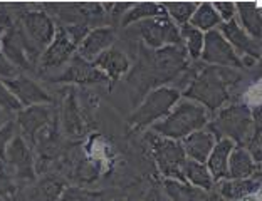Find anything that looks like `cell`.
Segmentation results:
<instances>
[{
    "label": "cell",
    "mask_w": 262,
    "mask_h": 201,
    "mask_svg": "<svg viewBox=\"0 0 262 201\" xmlns=\"http://www.w3.org/2000/svg\"><path fill=\"white\" fill-rule=\"evenodd\" d=\"M187 66L188 54L183 45H168L158 51L141 45L140 64L129 76V82L138 94H145L150 89L153 91V87L178 78Z\"/></svg>",
    "instance_id": "obj_1"
},
{
    "label": "cell",
    "mask_w": 262,
    "mask_h": 201,
    "mask_svg": "<svg viewBox=\"0 0 262 201\" xmlns=\"http://www.w3.org/2000/svg\"><path fill=\"white\" fill-rule=\"evenodd\" d=\"M237 79L239 72H235V69L208 66L188 82L183 97L202 104L210 112L217 111L229 103L230 84H235Z\"/></svg>",
    "instance_id": "obj_2"
},
{
    "label": "cell",
    "mask_w": 262,
    "mask_h": 201,
    "mask_svg": "<svg viewBox=\"0 0 262 201\" xmlns=\"http://www.w3.org/2000/svg\"><path fill=\"white\" fill-rule=\"evenodd\" d=\"M212 119L210 111L202 104L190 99H180L177 106L166 117L150 128L153 133H157L163 138L183 141L190 134L202 131L208 126Z\"/></svg>",
    "instance_id": "obj_3"
},
{
    "label": "cell",
    "mask_w": 262,
    "mask_h": 201,
    "mask_svg": "<svg viewBox=\"0 0 262 201\" xmlns=\"http://www.w3.org/2000/svg\"><path fill=\"white\" fill-rule=\"evenodd\" d=\"M180 99L182 92L177 87L162 86L150 91L128 117L131 131H143V129L151 128L153 124L162 121L163 117L170 114Z\"/></svg>",
    "instance_id": "obj_4"
},
{
    "label": "cell",
    "mask_w": 262,
    "mask_h": 201,
    "mask_svg": "<svg viewBox=\"0 0 262 201\" xmlns=\"http://www.w3.org/2000/svg\"><path fill=\"white\" fill-rule=\"evenodd\" d=\"M252 128V111L247 104H235L220 109L207 126V129L215 136L217 141L230 139L234 141V144H241L239 147H242V144L249 141Z\"/></svg>",
    "instance_id": "obj_5"
},
{
    "label": "cell",
    "mask_w": 262,
    "mask_h": 201,
    "mask_svg": "<svg viewBox=\"0 0 262 201\" xmlns=\"http://www.w3.org/2000/svg\"><path fill=\"white\" fill-rule=\"evenodd\" d=\"M0 49L7 61L17 70L24 72H37L42 51L35 45L29 35L24 32L20 23H14L12 27L5 29L0 40Z\"/></svg>",
    "instance_id": "obj_6"
},
{
    "label": "cell",
    "mask_w": 262,
    "mask_h": 201,
    "mask_svg": "<svg viewBox=\"0 0 262 201\" xmlns=\"http://www.w3.org/2000/svg\"><path fill=\"white\" fill-rule=\"evenodd\" d=\"M150 151L153 155L155 163H157L158 171L165 176V180L173 181H185V164H187V155L183 149L182 141H173L168 138H163L157 133H146L145 136Z\"/></svg>",
    "instance_id": "obj_7"
},
{
    "label": "cell",
    "mask_w": 262,
    "mask_h": 201,
    "mask_svg": "<svg viewBox=\"0 0 262 201\" xmlns=\"http://www.w3.org/2000/svg\"><path fill=\"white\" fill-rule=\"evenodd\" d=\"M131 27L140 32L143 45L151 51L163 49V47L168 45H183L180 27L168 15L158 17V19L143 20Z\"/></svg>",
    "instance_id": "obj_8"
},
{
    "label": "cell",
    "mask_w": 262,
    "mask_h": 201,
    "mask_svg": "<svg viewBox=\"0 0 262 201\" xmlns=\"http://www.w3.org/2000/svg\"><path fill=\"white\" fill-rule=\"evenodd\" d=\"M4 163L7 164L9 169L12 171L15 181L20 183L22 186L32 185V183H35V180H37L34 149L19 133L12 139L7 151H5Z\"/></svg>",
    "instance_id": "obj_9"
},
{
    "label": "cell",
    "mask_w": 262,
    "mask_h": 201,
    "mask_svg": "<svg viewBox=\"0 0 262 201\" xmlns=\"http://www.w3.org/2000/svg\"><path fill=\"white\" fill-rule=\"evenodd\" d=\"M46 81L54 82V84H69V86H96V84H106L110 81L108 78L94 66L93 62H88L79 54H76L69 61L61 72H56L46 78Z\"/></svg>",
    "instance_id": "obj_10"
},
{
    "label": "cell",
    "mask_w": 262,
    "mask_h": 201,
    "mask_svg": "<svg viewBox=\"0 0 262 201\" xmlns=\"http://www.w3.org/2000/svg\"><path fill=\"white\" fill-rule=\"evenodd\" d=\"M76 54H77V45L71 40L69 34L64 31V27L59 26L52 42L47 45V49L40 56L37 74L42 76L46 72H51V70L66 67Z\"/></svg>",
    "instance_id": "obj_11"
},
{
    "label": "cell",
    "mask_w": 262,
    "mask_h": 201,
    "mask_svg": "<svg viewBox=\"0 0 262 201\" xmlns=\"http://www.w3.org/2000/svg\"><path fill=\"white\" fill-rule=\"evenodd\" d=\"M57 112L52 108L51 104H39V106H31V108H24L15 114V124H17V131L32 146L37 134L42 131L44 128H47L49 124L56 119Z\"/></svg>",
    "instance_id": "obj_12"
},
{
    "label": "cell",
    "mask_w": 262,
    "mask_h": 201,
    "mask_svg": "<svg viewBox=\"0 0 262 201\" xmlns=\"http://www.w3.org/2000/svg\"><path fill=\"white\" fill-rule=\"evenodd\" d=\"M202 61L208 66L215 67H227V69H244L242 59L237 56V52L232 49L220 31H210L205 34L204 52H202Z\"/></svg>",
    "instance_id": "obj_13"
},
{
    "label": "cell",
    "mask_w": 262,
    "mask_h": 201,
    "mask_svg": "<svg viewBox=\"0 0 262 201\" xmlns=\"http://www.w3.org/2000/svg\"><path fill=\"white\" fill-rule=\"evenodd\" d=\"M219 31L227 39V42L237 52V56L242 59L244 67H254L257 61H260V44L244 32L237 19L232 22H224L219 27Z\"/></svg>",
    "instance_id": "obj_14"
},
{
    "label": "cell",
    "mask_w": 262,
    "mask_h": 201,
    "mask_svg": "<svg viewBox=\"0 0 262 201\" xmlns=\"http://www.w3.org/2000/svg\"><path fill=\"white\" fill-rule=\"evenodd\" d=\"M19 23L29 39L42 52L52 42L57 31L54 20L42 10H22L19 14Z\"/></svg>",
    "instance_id": "obj_15"
},
{
    "label": "cell",
    "mask_w": 262,
    "mask_h": 201,
    "mask_svg": "<svg viewBox=\"0 0 262 201\" xmlns=\"http://www.w3.org/2000/svg\"><path fill=\"white\" fill-rule=\"evenodd\" d=\"M4 84L7 86V89L14 94L15 99L20 103L22 109L31 108V106L52 103V97L47 94V91H44L37 82L26 74H19V76H15V78L4 79Z\"/></svg>",
    "instance_id": "obj_16"
},
{
    "label": "cell",
    "mask_w": 262,
    "mask_h": 201,
    "mask_svg": "<svg viewBox=\"0 0 262 201\" xmlns=\"http://www.w3.org/2000/svg\"><path fill=\"white\" fill-rule=\"evenodd\" d=\"M59 126L62 128L64 134L68 138H82L86 134L84 117H82V109L77 103L76 92L68 91L62 99L61 109H59Z\"/></svg>",
    "instance_id": "obj_17"
},
{
    "label": "cell",
    "mask_w": 262,
    "mask_h": 201,
    "mask_svg": "<svg viewBox=\"0 0 262 201\" xmlns=\"http://www.w3.org/2000/svg\"><path fill=\"white\" fill-rule=\"evenodd\" d=\"M66 191L62 180L51 174L40 176L35 183L22 186L19 191V201H59Z\"/></svg>",
    "instance_id": "obj_18"
},
{
    "label": "cell",
    "mask_w": 262,
    "mask_h": 201,
    "mask_svg": "<svg viewBox=\"0 0 262 201\" xmlns=\"http://www.w3.org/2000/svg\"><path fill=\"white\" fill-rule=\"evenodd\" d=\"M116 42V31L113 27H96L89 32L77 47V54L88 62H93L104 51L111 49Z\"/></svg>",
    "instance_id": "obj_19"
},
{
    "label": "cell",
    "mask_w": 262,
    "mask_h": 201,
    "mask_svg": "<svg viewBox=\"0 0 262 201\" xmlns=\"http://www.w3.org/2000/svg\"><path fill=\"white\" fill-rule=\"evenodd\" d=\"M93 64L108 78L110 86L115 84L116 81H120L124 74H128V70L131 67L129 57L121 49H116V47H111V49L104 51L103 54L94 59Z\"/></svg>",
    "instance_id": "obj_20"
},
{
    "label": "cell",
    "mask_w": 262,
    "mask_h": 201,
    "mask_svg": "<svg viewBox=\"0 0 262 201\" xmlns=\"http://www.w3.org/2000/svg\"><path fill=\"white\" fill-rule=\"evenodd\" d=\"M163 190L170 201H222L219 193L200 190L190 183L165 180Z\"/></svg>",
    "instance_id": "obj_21"
},
{
    "label": "cell",
    "mask_w": 262,
    "mask_h": 201,
    "mask_svg": "<svg viewBox=\"0 0 262 201\" xmlns=\"http://www.w3.org/2000/svg\"><path fill=\"white\" fill-rule=\"evenodd\" d=\"M182 144H183V149H185V155L188 159L207 164L213 147L217 144V139L208 129H202V131L190 134L188 138L182 141Z\"/></svg>",
    "instance_id": "obj_22"
},
{
    "label": "cell",
    "mask_w": 262,
    "mask_h": 201,
    "mask_svg": "<svg viewBox=\"0 0 262 201\" xmlns=\"http://www.w3.org/2000/svg\"><path fill=\"white\" fill-rule=\"evenodd\" d=\"M237 22L249 37L254 40L262 39V4L237 2Z\"/></svg>",
    "instance_id": "obj_23"
},
{
    "label": "cell",
    "mask_w": 262,
    "mask_h": 201,
    "mask_svg": "<svg viewBox=\"0 0 262 201\" xmlns=\"http://www.w3.org/2000/svg\"><path fill=\"white\" fill-rule=\"evenodd\" d=\"M234 149H235L234 141H230V139L217 141V144L213 147L212 155L207 161V168L212 173L215 183L229 180V159Z\"/></svg>",
    "instance_id": "obj_24"
},
{
    "label": "cell",
    "mask_w": 262,
    "mask_h": 201,
    "mask_svg": "<svg viewBox=\"0 0 262 201\" xmlns=\"http://www.w3.org/2000/svg\"><path fill=\"white\" fill-rule=\"evenodd\" d=\"M260 190V183L254 180H224L219 183L220 198L227 201H242Z\"/></svg>",
    "instance_id": "obj_25"
},
{
    "label": "cell",
    "mask_w": 262,
    "mask_h": 201,
    "mask_svg": "<svg viewBox=\"0 0 262 201\" xmlns=\"http://www.w3.org/2000/svg\"><path fill=\"white\" fill-rule=\"evenodd\" d=\"M257 171L251 153L244 147H235L229 159V180H249Z\"/></svg>",
    "instance_id": "obj_26"
},
{
    "label": "cell",
    "mask_w": 262,
    "mask_h": 201,
    "mask_svg": "<svg viewBox=\"0 0 262 201\" xmlns=\"http://www.w3.org/2000/svg\"><path fill=\"white\" fill-rule=\"evenodd\" d=\"M166 10L163 4H155V2H141V4H133L126 15L123 17L121 27H131L135 23L150 20V19H158V17H166Z\"/></svg>",
    "instance_id": "obj_27"
},
{
    "label": "cell",
    "mask_w": 262,
    "mask_h": 201,
    "mask_svg": "<svg viewBox=\"0 0 262 201\" xmlns=\"http://www.w3.org/2000/svg\"><path fill=\"white\" fill-rule=\"evenodd\" d=\"M183 173H185V181L200 188V190L213 191V188H215V180H213L212 173L208 171L207 164L204 163H196L192 161V159H187Z\"/></svg>",
    "instance_id": "obj_28"
},
{
    "label": "cell",
    "mask_w": 262,
    "mask_h": 201,
    "mask_svg": "<svg viewBox=\"0 0 262 201\" xmlns=\"http://www.w3.org/2000/svg\"><path fill=\"white\" fill-rule=\"evenodd\" d=\"M190 23L199 29L200 32H210V31H217V27L222 26V19H220V15L217 14L215 7H213V4L210 2H204L199 5V9L193 14L192 20Z\"/></svg>",
    "instance_id": "obj_29"
},
{
    "label": "cell",
    "mask_w": 262,
    "mask_h": 201,
    "mask_svg": "<svg viewBox=\"0 0 262 201\" xmlns=\"http://www.w3.org/2000/svg\"><path fill=\"white\" fill-rule=\"evenodd\" d=\"M180 35L183 40V47L187 49V54L192 61H199L204 52V44H205V34L200 32L199 29H195L192 23L180 27Z\"/></svg>",
    "instance_id": "obj_30"
},
{
    "label": "cell",
    "mask_w": 262,
    "mask_h": 201,
    "mask_svg": "<svg viewBox=\"0 0 262 201\" xmlns=\"http://www.w3.org/2000/svg\"><path fill=\"white\" fill-rule=\"evenodd\" d=\"M199 2H166L163 4V7L166 10V14L171 20H173L178 27L187 26L192 20L193 14L199 9Z\"/></svg>",
    "instance_id": "obj_31"
},
{
    "label": "cell",
    "mask_w": 262,
    "mask_h": 201,
    "mask_svg": "<svg viewBox=\"0 0 262 201\" xmlns=\"http://www.w3.org/2000/svg\"><path fill=\"white\" fill-rule=\"evenodd\" d=\"M108 191H88L81 186H69L62 193L61 201H115Z\"/></svg>",
    "instance_id": "obj_32"
},
{
    "label": "cell",
    "mask_w": 262,
    "mask_h": 201,
    "mask_svg": "<svg viewBox=\"0 0 262 201\" xmlns=\"http://www.w3.org/2000/svg\"><path fill=\"white\" fill-rule=\"evenodd\" d=\"M71 178L74 181L81 183V185H91L99 178V168L94 164L91 159H81L73 166V173Z\"/></svg>",
    "instance_id": "obj_33"
},
{
    "label": "cell",
    "mask_w": 262,
    "mask_h": 201,
    "mask_svg": "<svg viewBox=\"0 0 262 201\" xmlns=\"http://www.w3.org/2000/svg\"><path fill=\"white\" fill-rule=\"evenodd\" d=\"M19 193V188H17V181L12 174V171L4 161H0V196H15Z\"/></svg>",
    "instance_id": "obj_34"
},
{
    "label": "cell",
    "mask_w": 262,
    "mask_h": 201,
    "mask_svg": "<svg viewBox=\"0 0 262 201\" xmlns=\"http://www.w3.org/2000/svg\"><path fill=\"white\" fill-rule=\"evenodd\" d=\"M0 108L12 112V114H17L19 111H22L20 103L15 99L14 94L7 89V86L4 84L2 79H0Z\"/></svg>",
    "instance_id": "obj_35"
},
{
    "label": "cell",
    "mask_w": 262,
    "mask_h": 201,
    "mask_svg": "<svg viewBox=\"0 0 262 201\" xmlns=\"http://www.w3.org/2000/svg\"><path fill=\"white\" fill-rule=\"evenodd\" d=\"M17 136V124L15 121H10L9 124H5L4 128H0V161H4L5 151H7L9 144L12 143Z\"/></svg>",
    "instance_id": "obj_36"
},
{
    "label": "cell",
    "mask_w": 262,
    "mask_h": 201,
    "mask_svg": "<svg viewBox=\"0 0 262 201\" xmlns=\"http://www.w3.org/2000/svg\"><path fill=\"white\" fill-rule=\"evenodd\" d=\"M217 14L220 15V19L224 22H232L237 19V5L235 2H213Z\"/></svg>",
    "instance_id": "obj_37"
},
{
    "label": "cell",
    "mask_w": 262,
    "mask_h": 201,
    "mask_svg": "<svg viewBox=\"0 0 262 201\" xmlns=\"http://www.w3.org/2000/svg\"><path fill=\"white\" fill-rule=\"evenodd\" d=\"M10 121H14V114L0 108V128H4L5 124H9Z\"/></svg>",
    "instance_id": "obj_38"
},
{
    "label": "cell",
    "mask_w": 262,
    "mask_h": 201,
    "mask_svg": "<svg viewBox=\"0 0 262 201\" xmlns=\"http://www.w3.org/2000/svg\"><path fill=\"white\" fill-rule=\"evenodd\" d=\"M2 34H4V29H0V40H2ZM0 54H2V49H0Z\"/></svg>",
    "instance_id": "obj_39"
},
{
    "label": "cell",
    "mask_w": 262,
    "mask_h": 201,
    "mask_svg": "<svg viewBox=\"0 0 262 201\" xmlns=\"http://www.w3.org/2000/svg\"><path fill=\"white\" fill-rule=\"evenodd\" d=\"M115 201H124V199H123V198H116Z\"/></svg>",
    "instance_id": "obj_40"
},
{
    "label": "cell",
    "mask_w": 262,
    "mask_h": 201,
    "mask_svg": "<svg viewBox=\"0 0 262 201\" xmlns=\"http://www.w3.org/2000/svg\"><path fill=\"white\" fill-rule=\"evenodd\" d=\"M128 201H136V199H128Z\"/></svg>",
    "instance_id": "obj_41"
},
{
    "label": "cell",
    "mask_w": 262,
    "mask_h": 201,
    "mask_svg": "<svg viewBox=\"0 0 262 201\" xmlns=\"http://www.w3.org/2000/svg\"><path fill=\"white\" fill-rule=\"evenodd\" d=\"M0 29H2V27H0Z\"/></svg>",
    "instance_id": "obj_42"
},
{
    "label": "cell",
    "mask_w": 262,
    "mask_h": 201,
    "mask_svg": "<svg viewBox=\"0 0 262 201\" xmlns=\"http://www.w3.org/2000/svg\"><path fill=\"white\" fill-rule=\"evenodd\" d=\"M59 201H61V199H59Z\"/></svg>",
    "instance_id": "obj_43"
}]
</instances>
